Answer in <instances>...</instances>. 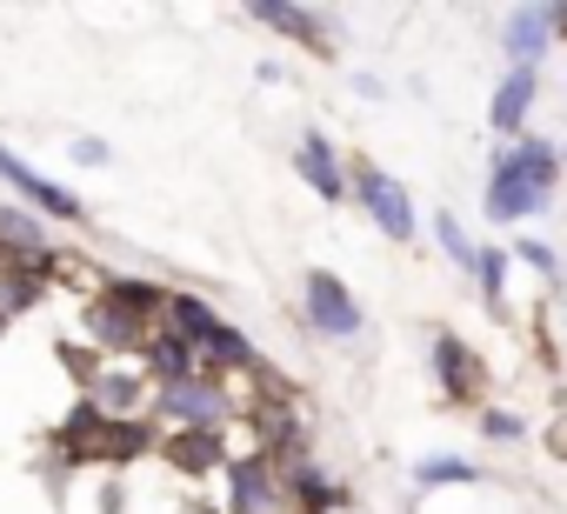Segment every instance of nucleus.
I'll list each match as a JSON object with an SVG mask.
<instances>
[{
  "label": "nucleus",
  "instance_id": "f257e3e1",
  "mask_svg": "<svg viewBox=\"0 0 567 514\" xmlns=\"http://www.w3.org/2000/svg\"><path fill=\"white\" fill-rule=\"evenodd\" d=\"M54 441H61V454H68L74 467H87V461H141V454L154 448V428H147V421H107V414H94L87 401H74Z\"/></svg>",
  "mask_w": 567,
  "mask_h": 514
},
{
  "label": "nucleus",
  "instance_id": "f03ea898",
  "mask_svg": "<svg viewBox=\"0 0 567 514\" xmlns=\"http://www.w3.org/2000/svg\"><path fill=\"white\" fill-rule=\"evenodd\" d=\"M154 421H167V428H207V434H227V421H234V394H227V381L220 374H194V381H181V388H161L154 394Z\"/></svg>",
  "mask_w": 567,
  "mask_h": 514
},
{
  "label": "nucleus",
  "instance_id": "7ed1b4c3",
  "mask_svg": "<svg viewBox=\"0 0 567 514\" xmlns=\"http://www.w3.org/2000/svg\"><path fill=\"white\" fill-rule=\"evenodd\" d=\"M348 194L368 207V220L394 240V247H408L414 234H421V214H414V201H408V187L394 181V174H381L374 161H361L354 167V181H348Z\"/></svg>",
  "mask_w": 567,
  "mask_h": 514
},
{
  "label": "nucleus",
  "instance_id": "20e7f679",
  "mask_svg": "<svg viewBox=\"0 0 567 514\" xmlns=\"http://www.w3.org/2000/svg\"><path fill=\"white\" fill-rule=\"evenodd\" d=\"M301 315H308V328L328 335V341H354V335L368 328L354 288H348L341 275H328V268H308V281H301Z\"/></svg>",
  "mask_w": 567,
  "mask_h": 514
},
{
  "label": "nucleus",
  "instance_id": "39448f33",
  "mask_svg": "<svg viewBox=\"0 0 567 514\" xmlns=\"http://www.w3.org/2000/svg\"><path fill=\"white\" fill-rule=\"evenodd\" d=\"M0 181H8V187H14V194H21L41 220H68V227H81V220H87L81 194H74V187H61V181H48V174H34V167H28L8 141H0Z\"/></svg>",
  "mask_w": 567,
  "mask_h": 514
},
{
  "label": "nucleus",
  "instance_id": "423d86ee",
  "mask_svg": "<svg viewBox=\"0 0 567 514\" xmlns=\"http://www.w3.org/2000/svg\"><path fill=\"white\" fill-rule=\"evenodd\" d=\"M81 335L94 341V354H101V361H114V354H134V348H147L154 321H147V315H134V308H121L114 295H94V301L81 308Z\"/></svg>",
  "mask_w": 567,
  "mask_h": 514
},
{
  "label": "nucleus",
  "instance_id": "0eeeda50",
  "mask_svg": "<svg viewBox=\"0 0 567 514\" xmlns=\"http://www.w3.org/2000/svg\"><path fill=\"white\" fill-rule=\"evenodd\" d=\"M427 361H434V388H441V401H481V381H487V368H481V354L454 335V328H434V341H427Z\"/></svg>",
  "mask_w": 567,
  "mask_h": 514
},
{
  "label": "nucleus",
  "instance_id": "6e6552de",
  "mask_svg": "<svg viewBox=\"0 0 567 514\" xmlns=\"http://www.w3.org/2000/svg\"><path fill=\"white\" fill-rule=\"evenodd\" d=\"M81 401H87L94 414H107V421H147L141 408H147L154 394H147V374H141V368H114V361H101V374L81 388Z\"/></svg>",
  "mask_w": 567,
  "mask_h": 514
},
{
  "label": "nucleus",
  "instance_id": "1a4fd4ad",
  "mask_svg": "<svg viewBox=\"0 0 567 514\" xmlns=\"http://www.w3.org/2000/svg\"><path fill=\"white\" fill-rule=\"evenodd\" d=\"M220 474H227V514H280V474L267 454H240Z\"/></svg>",
  "mask_w": 567,
  "mask_h": 514
},
{
  "label": "nucleus",
  "instance_id": "9d476101",
  "mask_svg": "<svg viewBox=\"0 0 567 514\" xmlns=\"http://www.w3.org/2000/svg\"><path fill=\"white\" fill-rule=\"evenodd\" d=\"M295 174H301V187H308L315 201H328V207L348 201V167H341V147H334L328 134H301V147H295Z\"/></svg>",
  "mask_w": 567,
  "mask_h": 514
},
{
  "label": "nucleus",
  "instance_id": "9b49d317",
  "mask_svg": "<svg viewBox=\"0 0 567 514\" xmlns=\"http://www.w3.org/2000/svg\"><path fill=\"white\" fill-rule=\"evenodd\" d=\"M534 101H540V68H507V74H501V88H494L487 127H494L501 141H520V134H527Z\"/></svg>",
  "mask_w": 567,
  "mask_h": 514
},
{
  "label": "nucleus",
  "instance_id": "f8f14e48",
  "mask_svg": "<svg viewBox=\"0 0 567 514\" xmlns=\"http://www.w3.org/2000/svg\"><path fill=\"white\" fill-rule=\"evenodd\" d=\"M547 201H554V194H540L507 154H494V167H487V220H507V227H514V220H527V214L547 207Z\"/></svg>",
  "mask_w": 567,
  "mask_h": 514
},
{
  "label": "nucleus",
  "instance_id": "ddd939ff",
  "mask_svg": "<svg viewBox=\"0 0 567 514\" xmlns=\"http://www.w3.org/2000/svg\"><path fill=\"white\" fill-rule=\"evenodd\" d=\"M547 41H554V14H547V8H514V14L501 21V54H507V68H540Z\"/></svg>",
  "mask_w": 567,
  "mask_h": 514
},
{
  "label": "nucleus",
  "instance_id": "4468645a",
  "mask_svg": "<svg viewBox=\"0 0 567 514\" xmlns=\"http://www.w3.org/2000/svg\"><path fill=\"white\" fill-rule=\"evenodd\" d=\"M161 315H167V335H174V341H187L194 354L220 335L214 301H207V295H194V288H167V308H161Z\"/></svg>",
  "mask_w": 567,
  "mask_h": 514
},
{
  "label": "nucleus",
  "instance_id": "2eb2a0df",
  "mask_svg": "<svg viewBox=\"0 0 567 514\" xmlns=\"http://www.w3.org/2000/svg\"><path fill=\"white\" fill-rule=\"evenodd\" d=\"M260 28H274V34H288V41H301L308 54H334L328 48V21L315 14V8H295V0H260V8H247Z\"/></svg>",
  "mask_w": 567,
  "mask_h": 514
},
{
  "label": "nucleus",
  "instance_id": "dca6fc26",
  "mask_svg": "<svg viewBox=\"0 0 567 514\" xmlns=\"http://www.w3.org/2000/svg\"><path fill=\"white\" fill-rule=\"evenodd\" d=\"M141 361H147L141 374H147V388H154V394H161V388H181V381H194V374H200V354H194L187 341H174L167 328H161V335H147Z\"/></svg>",
  "mask_w": 567,
  "mask_h": 514
},
{
  "label": "nucleus",
  "instance_id": "f3484780",
  "mask_svg": "<svg viewBox=\"0 0 567 514\" xmlns=\"http://www.w3.org/2000/svg\"><path fill=\"white\" fill-rule=\"evenodd\" d=\"M161 448H167V461H174L181 474H194V481L227 467V441H220V434H207V428H167V441H161Z\"/></svg>",
  "mask_w": 567,
  "mask_h": 514
},
{
  "label": "nucleus",
  "instance_id": "a211bd4d",
  "mask_svg": "<svg viewBox=\"0 0 567 514\" xmlns=\"http://www.w3.org/2000/svg\"><path fill=\"white\" fill-rule=\"evenodd\" d=\"M280 494H295L301 514H334V507H348V487L328 481V467H315V461H288V474H280Z\"/></svg>",
  "mask_w": 567,
  "mask_h": 514
},
{
  "label": "nucleus",
  "instance_id": "6ab92c4d",
  "mask_svg": "<svg viewBox=\"0 0 567 514\" xmlns=\"http://www.w3.org/2000/svg\"><path fill=\"white\" fill-rule=\"evenodd\" d=\"M0 247H8V261H48L54 234L34 207H0Z\"/></svg>",
  "mask_w": 567,
  "mask_h": 514
},
{
  "label": "nucleus",
  "instance_id": "aec40b11",
  "mask_svg": "<svg viewBox=\"0 0 567 514\" xmlns=\"http://www.w3.org/2000/svg\"><path fill=\"white\" fill-rule=\"evenodd\" d=\"M501 154H507V161H514V167H520V174H527L540 194H554V187H560V167H567V161H560V147H554V141H540V134H520V141H507Z\"/></svg>",
  "mask_w": 567,
  "mask_h": 514
},
{
  "label": "nucleus",
  "instance_id": "412c9836",
  "mask_svg": "<svg viewBox=\"0 0 567 514\" xmlns=\"http://www.w3.org/2000/svg\"><path fill=\"white\" fill-rule=\"evenodd\" d=\"M200 361H207V374H260V354L234 321H220V335L200 348Z\"/></svg>",
  "mask_w": 567,
  "mask_h": 514
},
{
  "label": "nucleus",
  "instance_id": "4be33fe9",
  "mask_svg": "<svg viewBox=\"0 0 567 514\" xmlns=\"http://www.w3.org/2000/svg\"><path fill=\"white\" fill-rule=\"evenodd\" d=\"M474 481H481V467L467 454H421L414 461V487L421 494H434V487H474Z\"/></svg>",
  "mask_w": 567,
  "mask_h": 514
},
{
  "label": "nucleus",
  "instance_id": "5701e85b",
  "mask_svg": "<svg viewBox=\"0 0 567 514\" xmlns=\"http://www.w3.org/2000/svg\"><path fill=\"white\" fill-rule=\"evenodd\" d=\"M260 441H267V461H301V421L295 408H260Z\"/></svg>",
  "mask_w": 567,
  "mask_h": 514
},
{
  "label": "nucleus",
  "instance_id": "b1692460",
  "mask_svg": "<svg viewBox=\"0 0 567 514\" xmlns=\"http://www.w3.org/2000/svg\"><path fill=\"white\" fill-rule=\"evenodd\" d=\"M507 268H514V254H507V247H494V240L474 247V268H467V275H474V288L487 295V308L507 301Z\"/></svg>",
  "mask_w": 567,
  "mask_h": 514
},
{
  "label": "nucleus",
  "instance_id": "393cba45",
  "mask_svg": "<svg viewBox=\"0 0 567 514\" xmlns=\"http://www.w3.org/2000/svg\"><path fill=\"white\" fill-rule=\"evenodd\" d=\"M101 295H114L121 308H134V315H147V321H154V315L167 308V288H154V281H134V275H114V281L101 288Z\"/></svg>",
  "mask_w": 567,
  "mask_h": 514
},
{
  "label": "nucleus",
  "instance_id": "a878e982",
  "mask_svg": "<svg viewBox=\"0 0 567 514\" xmlns=\"http://www.w3.org/2000/svg\"><path fill=\"white\" fill-rule=\"evenodd\" d=\"M507 254H514V261H527V268H534V275H540V281H547V288H554V281H560V254H554V247H547V240H534V234H520V240H514V247H507Z\"/></svg>",
  "mask_w": 567,
  "mask_h": 514
},
{
  "label": "nucleus",
  "instance_id": "bb28decb",
  "mask_svg": "<svg viewBox=\"0 0 567 514\" xmlns=\"http://www.w3.org/2000/svg\"><path fill=\"white\" fill-rule=\"evenodd\" d=\"M434 240H441V254H447L454 268H474V240H467V227L454 214H434Z\"/></svg>",
  "mask_w": 567,
  "mask_h": 514
},
{
  "label": "nucleus",
  "instance_id": "cd10ccee",
  "mask_svg": "<svg viewBox=\"0 0 567 514\" xmlns=\"http://www.w3.org/2000/svg\"><path fill=\"white\" fill-rule=\"evenodd\" d=\"M474 428H481L487 441H520V434H527V421H520L514 408H481V414H474Z\"/></svg>",
  "mask_w": 567,
  "mask_h": 514
},
{
  "label": "nucleus",
  "instance_id": "c85d7f7f",
  "mask_svg": "<svg viewBox=\"0 0 567 514\" xmlns=\"http://www.w3.org/2000/svg\"><path fill=\"white\" fill-rule=\"evenodd\" d=\"M74 161H81V167H107V141L81 134V141H74Z\"/></svg>",
  "mask_w": 567,
  "mask_h": 514
},
{
  "label": "nucleus",
  "instance_id": "c756f323",
  "mask_svg": "<svg viewBox=\"0 0 567 514\" xmlns=\"http://www.w3.org/2000/svg\"><path fill=\"white\" fill-rule=\"evenodd\" d=\"M0 268H8V247H0Z\"/></svg>",
  "mask_w": 567,
  "mask_h": 514
},
{
  "label": "nucleus",
  "instance_id": "7c9ffc66",
  "mask_svg": "<svg viewBox=\"0 0 567 514\" xmlns=\"http://www.w3.org/2000/svg\"><path fill=\"white\" fill-rule=\"evenodd\" d=\"M0 335H8V315H0Z\"/></svg>",
  "mask_w": 567,
  "mask_h": 514
}]
</instances>
